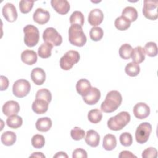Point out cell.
<instances>
[{"mask_svg": "<svg viewBox=\"0 0 158 158\" xmlns=\"http://www.w3.org/2000/svg\"><path fill=\"white\" fill-rule=\"evenodd\" d=\"M17 136L15 133L10 131H7L4 132L1 136V143L7 146L13 145L16 141Z\"/></svg>", "mask_w": 158, "mask_h": 158, "instance_id": "obj_24", "label": "cell"}, {"mask_svg": "<svg viewBox=\"0 0 158 158\" xmlns=\"http://www.w3.org/2000/svg\"><path fill=\"white\" fill-rule=\"evenodd\" d=\"M104 19V14L99 9H94L90 11L88 15V22L93 27L100 25Z\"/></svg>", "mask_w": 158, "mask_h": 158, "instance_id": "obj_15", "label": "cell"}, {"mask_svg": "<svg viewBox=\"0 0 158 158\" xmlns=\"http://www.w3.org/2000/svg\"><path fill=\"white\" fill-rule=\"evenodd\" d=\"M157 1L144 0V6L143 8V14L144 16L151 20H155L158 17L157 14Z\"/></svg>", "mask_w": 158, "mask_h": 158, "instance_id": "obj_9", "label": "cell"}, {"mask_svg": "<svg viewBox=\"0 0 158 158\" xmlns=\"http://www.w3.org/2000/svg\"><path fill=\"white\" fill-rule=\"evenodd\" d=\"M70 22L72 25L77 24L80 26H83L84 25L85 18L84 15L80 11H74L70 17Z\"/></svg>", "mask_w": 158, "mask_h": 158, "instance_id": "obj_33", "label": "cell"}, {"mask_svg": "<svg viewBox=\"0 0 158 158\" xmlns=\"http://www.w3.org/2000/svg\"><path fill=\"white\" fill-rule=\"evenodd\" d=\"M157 151L155 148L150 147L144 149L142 152L143 158H156Z\"/></svg>", "mask_w": 158, "mask_h": 158, "instance_id": "obj_41", "label": "cell"}, {"mask_svg": "<svg viewBox=\"0 0 158 158\" xmlns=\"http://www.w3.org/2000/svg\"><path fill=\"white\" fill-rule=\"evenodd\" d=\"M50 19L49 12L42 8H38L36 9L33 15V20L40 24L43 25L46 23Z\"/></svg>", "mask_w": 158, "mask_h": 158, "instance_id": "obj_16", "label": "cell"}, {"mask_svg": "<svg viewBox=\"0 0 158 158\" xmlns=\"http://www.w3.org/2000/svg\"><path fill=\"white\" fill-rule=\"evenodd\" d=\"M130 118V115L128 112H121L108 120L107 127L113 131L120 130L129 123Z\"/></svg>", "mask_w": 158, "mask_h": 158, "instance_id": "obj_3", "label": "cell"}, {"mask_svg": "<svg viewBox=\"0 0 158 158\" xmlns=\"http://www.w3.org/2000/svg\"><path fill=\"white\" fill-rule=\"evenodd\" d=\"M51 4L54 9L61 15L67 14L70 8V4L67 0H52Z\"/></svg>", "mask_w": 158, "mask_h": 158, "instance_id": "obj_14", "label": "cell"}, {"mask_svg": "<svg viewBox=\"0 0 158 158\" xmlns=\"http://www.w3.org/2000/svg\"><path fill=\"white\" fill-rule=\"evenodd\" d=\"M35 98L44 99L49 103L52 99V95L49 90L48 89L41 88L36 92Z\"/></svg>", "mask_w": 158, "mask_h": 158, "instance_id": "obj_36", "label": "cell"}, {"mask_svg": "<svg viewBox=\"0 0 158 158\" xmlns=\"http://www.w3.org/2000/svg\"><path fill=\"white\" fill-rule=\"evenodd\" d=\"M131 57L133 62L138 64L143 62L145 59V52L144 49L140 46H136L133 49Z\"/></svg>", "mask_w": 158, "mask_h": 158, "instance_id": "obj_25", "label": "cell"}, {"mask_svg": "<svg viewBox=\"0 0 158 158\" xmlns=\"http://www.w3.org/2000/svg\"><path fill=\"white\" fill-rule=\"evenodd\" d=\"M9 86V80L7 77L1 75V91L7 89Z\"/></svg>", "mask_w": 158, "mask_h": 158, "instance_id": "obj_43", "label": "cell"}, {"mask_svg": "<svg viewBox=\"0 0 158 158\" xmlns=\"http://www.w3.org/2000/svg\"><path fill=\"white\" fill-rule=\"evenodd\" d=\"M21 60L27 65H33L37 61V54L33 50H25L21 54Z\"/></svg>", "mask_w": 158, "mask_h": 158, "instance_id": "obj_20", "label": "cell"}, {"mask_svg": "<svg viewBox=\"0 0 158 158\" xmlns=\"http://www.w3.org/2000/svg\"><path fill=\"white\" fill-rule=\"evenodd\" d=\"M122 16L127 19L129 22H132L137 19L138 12L135 7L128 6L124 8L122 10Z\"/></svg>", "mask_w": 158, "mask_h": 158, "instance_id": "obj_27", "label": "cell"}, {"mask_svg": "<svg viewBox=\"0 0 158 158\" xmlns=\"http://www.w3.org/2000/svg\"><path fill=\"white\" fill-rule=\"evenodd\" d=\"M69 40L72 45L78 47H82L86 44L87 39L81 26L71 25L69 29Z\"/></svg>", "mask_w": 158, "mask_h": 158, "instance_id": "obj_2", "label": "cell"}, {"mask_svg": "<svg viewBox=\"0 0 158 158\" xmlns=\"http://www.w3.org/2000/svg\"><path fill=\"white\" fill-rule=\"evenodd\" d=\"M118 157L120 158H132V157H135L136 158V156L134 155L131 152L128 151H122Z\"/></svg>", "mask_w": 158, "mask_h": 158, "instance_id": "obj_44", "label": "cell"}, {"mask_svg": "<svg viewBox=\"0 0 158 158\" xmlns=\"http://www.w3.org/2000/svg\"><path fill=\"white\" fill-rule=\"evenodd\" d=\"M143 49L145 54L149 57H155L157 54V46L154 42H148Z\"/></svg>", "mask_w": 158, "mask_h": 158, "instance_id": "obj_34", "label": "cell"}, {"mask_svg": "<svg viewBox=\"0 0 158 158\" xmlns=\"http://www.w3.org/2000/svg\"><path fill=\"white\" fill-rule=\"evenodd\" d=\"M120 142L121 144L125 147L131 146L133 143V138L131 135L128 132H124L120 136Z\"/></svg>", "mask_w": 158, "mask_h": 158, "instance_id": "obj_40", "label": "cell"}, {"mask_svg": "<svg viewBox=\"0 0 158 158\" xmlns=\"http://www.w3.org/2000/svg\"><path fill=\"white\" fill-rule=\"evenodd\" d=\"M43 39L44 42L50 43L54 46H59L62 43V36L52 27H48L43 33Z\"/></svg>", "mask_w": 158, "mask_h": 158, "instance_id": "obj_8", "label": "cell"}, {"mask_svg": "<svg viewBox=\"0 0 158 158\" xmlns=\"http://www.w3.org/2000/svg\"><path fill=\"white\" fill-rule=\"evenodd\" d=\"M23 120L21 117L17 115H14L8 117L6 120L7 125L13 129H17L22 126Z\"/></svg>", "mask_w": 158, "mask_h": 158, "instance_id": "obj_28", "label": "cell"}, {"mask_svg": "<svg viewBox=\"0 0 158 158\" xmlns=\"http://www.w3.org/2000/svg\"><path fill=\"white\" fill-rule=\"evenodd\" d=\"M133 48L128 43L122 44L119 49V55L123 59H129L131 57L133 52Z\"/></svg>", "mask_w": 158, "mask_h": 158, "instance_id": "obj_30", "label": "cell"}, {"mask_svg": "<svg viewBox=\"0 0 158 158\" xmlns=\"http://www.w3.org/2000/svg\"><path fill=\"white\" fill-rule=\"evenodd\" d=\"M85 135V131L80 127H75L70 131V136L75 141L82 139Z\"/></svg>", "mask_w": 158, "mask_h": 158, "instance_id": "obj_39", "label": "cell"}, {"mask_svg": "<svg viewBox=\"0 0 158 158\" xmlns=\"http://www.w3.org/2000/svg\"><path fill=\"white\" fill-rule=\"evenodd\" d=\"M2 13L4 19L9 22H13L17 19V12L16 8L14 4L10 2H7L2 7Z\"/></svg>", "mask_w": 158, "mask_h": 158, "instance_id": "obj_10", "label": "cell"}, {"mask_svg": "<svg viewBox=\"0 0 158 158\" xmlns=\"http://www.w3.org/2000/svg\"><path fill=\"white\" fill-rule=\"evenodd\" d=\"M103 30L101 27H94L89 31L90 38L94 41H100L103 37Z\"/></svg>", "mask_w": 158, "mask_h": 158, "instance_id": "obj_35", "label": "cell"}, {"mask_svg": "<svg viewBox=\"0 0 158 158\" xmlns=\"http://www.w3.org/2000/svg\"><path fill=\"white\" fill-rule=\"evenodd\" d=\"M133 112L136 118L142 120L149 115L150 108L144 102H138L134 106Z\"/></svg>", "mask_w": 158, "mask_h": 158, "instance_id": "obj_11", "label": "cell"}, {"mask_svg": "<svg viewBox=\"0 0 158 158\" xmlns=\"http://www.w3.org/2000/svg\"><path fill=\"white\" fill-rule=\"evenodd\" d=\"M2 110L4 114L7 117L17 115L20 110V105L17 101H8L2 106Z\"/></svg>", "mask_w": 158, "mask_h": 158, "instance_id": "obj_12", "label": "cell"}, {"mask_svg": "<svg viewBox=\"0 0 158 158\" xmlns=\"http://www.w3.org/2000/svg\"><path fill=\"white\" fill-rule=\"evenodd\" d=\"M152 131V126L148 122H143L139 125L135 131V139L138 143L144 144L149 139Z\"/></svg>", "mask_w": 158, "mask_h": 158, "instance_id": "obj_6", "label": "cell"}, {"mask_svg": "<svg viewBox=\"0 0 158 158\" xmlns=\"http://www.w3.org/2000/svg\"><path fill=\"white\" fill-rule=\"evenodd\" d=\"M102 118L101 111L98 109H94L89 111L88 114V119L92 123H99Z\"/></svg>", "mask_w": 158, "mask_h": 158, "instance_id": "obj_31", "label": "cell"}, {"mask_svg": "<svg viewBox=\"0 0 158 158\" xmlns=\"http://www.w3.org/2000/svg\"><path fill=\"white\" fill-rule=\"evenodd\" d=\"M30 157H45V156L42 153V152H33L30 156Z\"/></svg>", "mask_w": 158, "mask_h": 158, "instance_id": "obj_46", "label": "cell"}, {"mask_svg": "<svg viewBox=\"0 0 158 158\" xmlns=\"http://www.w3.org/2000/svg\"><path fill=\"white\" fill-rule=\"evenodd\" d=\"M31 78L36 85H41L45 81L46 73L41 68L36 67L31 72Z\"/></svg>", "mask_w": 158, "mask_h": 158, "instance_id": "obj_17", "label": "cell"}, {"mask_svg": "<svg viewBox=\"0 0 158 158\" xmlns=\"http://www.w3.org/2000/svg\"><path fill=\"white\" fill-rule=\"evenodd\" d=\"M91 88V86L90 82L85 78L80 79L76 84L77 91L82 96H85L89 91Z\"/></svg>", "mask_w": 158, "mask_h": 158, "instance_id": "obj_21", "label": "cell"}, {"mask_svg": "<svg viewBox=\"0 0 158 158\" xmlns=\"http://www.w3.org/2000/svg\"><path fill=\"white\" fill-rule=\"evenodd\" d=\"M56 158V157H66L67 158L68 157V156L67 154L65 152H63V151H60V152H57L54 156V158Z\"/></svg>", "mask_w": 158, "mask_h": 158, "instance_id": "obj_45", "label": "cell"}, {"mask_svg": "<svg viewBox=\"0 0 158 158\" xmlns=\"http://www.w3.org/2000/svg\"><path fill=\"white\" fill-rule=\"evenodd\" d=\"M49 102L41 99H35L32 103V110L37 114H43L48 109Z\"/></svg>", "mask_w": 158, "mask_h": 158, "instance_id": "obj_18", "label": "cell"}, {"mask_svg": "<svg viewBox=\"0 0 158 158\" xmlns=\"http://www.w3.org/2000/svg\"><path fill=\"white\" fill-rule=\"evenodd\" d=\"M122 101V97L120 92L117 90L109 91L105 100L101 103V110L105 113H111L117 109Z\"/></svg>", "mask_w": 158, "mask_h": 158, "instance_id": "obj_1", "label": "cell"}, {"mask_svg": "<svg viewBox=\"0 0 158 158\" xmlns=\"http://www.w3.org/2000/svg\"><path fill=\"white\" fill-rule=\"evenodd\" d=\"M86 143L91 147H97L100 141L99 135L93 130H89L87 131L86 133V137L85 138Z\"/></svg>", "mask_w": 158, "mask_h": 158, "instance_id": "obj_19", "label": "cell"}, {"mask_svg": "<svg viewBox=\"0 0 158 158\" xmlns=\"http://www.w3.org/2000/svg\"><path fill=\"white\" fill-rule=\"evenodd\" d=\"M53 48V45L50 43L44 42L41 44L38 49V56L43 59H46L51 56V51Z\"/></svg>", "mask_w": 158, "mask_h": 158, "instance_id": "obj_26", "label": "cell"}, {"mask_svg": "<svg viewBox=\"0 0 158 158\" xmlns=\"http://www.w3.org/2000/svg\"><path fill=\"white\" fill-rule=\"evenodd\" d=\"M44 144L45 139L41 135H35L31 138V144L35 148L41 149L44 146Z\"/></svg>", "mask_w": 158, "mask_h": 158, "instance_id": "obj_37", "label": "cell"}, {"mask_svg": "<svg viewBox=\"0 0 158 158\" xmlns=\"http://www.w3.org/2000/svg\"><path fill=\"white\" fill-rule=\"evenodd\" d=\"M117 146V139L115 135L107 134L103 138L102 147L106 151H112Z\"/></svg>", "mask_w": 158, "mask_h": 158, "instance_id": "obj_23", "label": "cell"}, {"mask_svg": "<svg viewBox=\"0 0 158 158\" xmlns=\"http://www.w3.org/2000/svg\"><path fill=\"white\" fill-rule=\"evenodd\" d=\"M34 1L22 0L19 2V9L22 13L27 14L31 11L33 8Z\"/></svg>", "mask_w": 158, "mask_h": 158, "instance_id": "obj_38", "label": "cell"}, {"mask_svg": "<svg viewBox=\"0 0 158 158\" xmlns=\"http://www.w3.org/2000/svg\"><path fill=\"white\" fill-rule=\"evenodd\" d=\"M31 85L25 79H19L15 81L12 86V92L15 96L22 98L26 96L30 92Z\"/></svg>", "mask_w": 158, "mask_h": 158, "instance_id": "obj_7", "label": "cell"}, {"mask_svg": "<svg viewBox=\"0 0 158 158\" xmlns=\"http://www.w3.org/2000/svg\"><path fill=\"white\" fill-rule=\"evenodd\" d=\"M80 54L77 51L70 50L66 52L60 59V67L64 70H69L80 60Z\"/></svg>", "mask_w": 158, "mask_h": 158, "instance_id": "obj_5", "label": "cell"}, {"mask_svg": "<svg viewBox=\"0 0 158 158\" xmlns=\"http://www.w3.org/2000/svg\"><path fill=\"white\" fill-rule=\"evenodd\" d=\"M125 73L130 77H136L137 76L140 72V67L139 64L131 62L125 66Z\"/></svg>", "mask_w": 158, "mask_h": 158, "instance_id": "obj_29", "label": "cell"}, {"mask_svg": "<svg viewBox=\"0 0 158 158\" xmlns=\"http://www.w3.org/2000/svg\"><path fill=\"white\" fill-rule=\"evenodd\" d=\"M23 31L26 46L30 48L36 46L40 40V33L37 27L33 25H27L23 28Z\"/></svg>", "mask_w": 158, "mask_h": 158, "instance_id": "obj_4", "label": "cell"}, {"mask_svg": "<svg viewBox=\"0 0 158 158\" xmlns=\"http://www.w3.org/2000/svg\"><path fill=\"white\" fill-rule=\"evenodd\" d=\"M36 128L41 132H46L52 127V121L48 117H42L37 120L36 122Z\"/></svg>", "mask_w": 158, "mask_h": 158, "instance_id": "obj_22", "label": "cell"}, {"mask_svg": "<svg viewBox=\"0 0 158 158\" xmlns=\"http://www.w3.org/2000/svg\"><path fill=\"white\" fill-rule=\"evenodd\" d=\"M82 97L83 100L86 104L94 105L99 101L101 98V92L97 88L91 87L89 91L85 96Z\"/></svg>", "mask_w": 158, "mask_h": 158, "instance_id": "obj_13", "label": "cell"}, {"mask_svg": "<svg viewBox=\"0 0 158 158\" xmlns=\"http://www.w3.org/2000/svg\"><path fill=\"white\" fill-rule=\"evenodd\" d=\"M88 157L86 151L81 148H77L73 151L72 157L73 158H86Z\"/></svg>", "mask_w": 158, "mask_h": 158, "instance_id": "obj_42", "label": "cell"}, {"mask_svg": "<svg viewBox=\"0 0 158 158\" xmlns=\"http://www.w3.org/2000/svg\"><path fill=\"white\" fill-rule=\"evenodd\" d=\"M114 25L116 28L118 30L124 31L127 30L130 27L131 22L123 16H120L115 19Z\"/></svg>", "mask_w": 158, "mask_h": 158, "instance_id": "obj_32", "label": "cell"}]
</instances>
